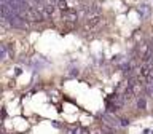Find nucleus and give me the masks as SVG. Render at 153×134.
<instances>
[{
  "instance_id": "obj_1",
  "label": "nucleus",
  "mask_w": 153,
  "mask_h": 134,
  "mask_svg": "<svg viewBox=\"0 0 153 134\" xmlns=\"http://www.w3.org/2000/svg\"><path fill=\"white\" fill-rule=\"evenodd\" d=\"M129 134H153V118L139 120L129 128Z\"/></svg>"
}]
</instances>
